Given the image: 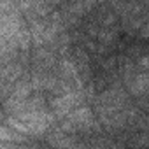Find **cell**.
<instances>
[{
	"instance_id": "1",
	"label": "cell",
	"mask_w": 149,
	"mask_h": 149,
	"mask_svg": "<svg viewBox=\"0 0 149 149\" xmlns=\"http://www.w3.org/2000/svg\"><path fill=\"white\" fill-rule=\"evenodd\" d=\"M149 90V74H140V76H137L132 83V91L135 95H140L144 91Z\"/></svg>"
},
{
	"instance_id": "2",
	"label": "cell",
	"mask_w": 149,
	"mask_h": 149,
	"mask_svg": "<svg viewBox=\"0 0 149 149\" xmlns=\"http://www.w3.org/2000/svg\"><path fill=\"white\" fill-rule=\"evenodd\" d=\"M140 65H142L144 68H149V54H147V56H144V58L140 60Z\"/></svg>"
},
{
	"instance_id": "3",
	"label": "cell",
	"mask_w": 149,
	"mask_h": 149,
	"mask_svg": "<svg viewBox=\"0 0 149 149\" xmlns=\"http://www.w3.org/2000/svg\"><path fill=\"white\" fill-rule=\"evenodd\" d=\"M140 33H142L144 37H149V23L144 26V30H140Z\"/></svg>"
}]
</instances>
